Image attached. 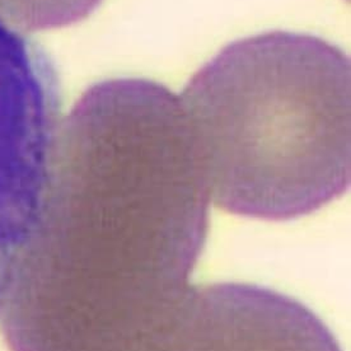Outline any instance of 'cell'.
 Here are the masks:
<instances>
[{
	"label": "cell",
	"mask_w": 351,
	"mask_h": 351,
	"mask_svg": "<svg viewBox=\"0 0 351 351\" xmlns=\"http://www.w3.org/2000/svg\"><path fill=\"white\" fill-rule=\"evenodd\" d=\"M210 202L180 96L141 78L88 88L58 125L0 308L12 351H92L178 298Z\"/></svg>",
	"instance_id": "cell-1"
},
{
	"label": "cell",
	"mask_w": 351,
	"mask_h": 351,
	"mask_svg": "<svg viewBox=\"0 0 351 351\" xmlns=\"http://www.w3.org/2000/svg\"><path fill=\"white\" fill-rule=\"evenodd\" d=\"M211 202L297 219L340 197L351 177V65L307 34L234 41L180 96Z\"/></svg>",
	"instance_id": "cell-2"
},
{
	"label": "cell",
	"mask_w": 351,
	"mask_h": 351,
	"mask_svg": "<svg viewBox=\"0 0 351 351\" xmlns=\"http://www.w3.org/2000/svg\"><path fill=\"white\" fill-rule=\"evenodd\" d=\"M101 351H341L304 304L239 282L190 285L139 328Z\"/></svg>",
	"instance_id": "cell-3"
},
{
	"label": "cell",
	"mask_w": 351,
	"mask_h": 351,
	"mask_svg": "<svg viewBox=\"0 0 351 351\" xmlns=\"http://www.w3.org/2000/svg\"><path fill=\"white\" fill-rule=\"evenodd\" d=\"M102 0H0V21L22 32L75 25Z\"/></svg>",
	"instance_id": "cell-4"
}]
</instances>
